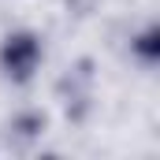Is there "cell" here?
Segmentation results:
<instances>
[{"instance_id":"obj_1","label":"cell","mask_w":160,"mask_h":160,"mask_svg":"<svg viewBox=\"0 0 160 160\" xmlns=\"http://www.w3.org/2000/svg\"><path fill=\"white\" fill-rule=\"evenodd\" d=\"M41 63V41L34 34H8L4 45H0V67H4V75L15 82H26L34 71H38Z\"/></svg>"},{"instance_id":"obj_2","label":"cell","mask_w":160,"mask_h":160,"mask_svg":"<svg viewBox=\"0 0 160 160\" xmlns=\"http://www.w3.org/2000/svg\"><path fill=\"white\" fill-rule=\"evenodd\" d=\"M134 52H138L145 63H157V56H160V26H149L145 34H138Z\"/></svg>"}]
</instances>
